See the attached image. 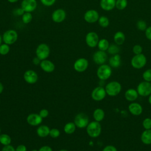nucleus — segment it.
Wrapping results in <instances>:
<instances>
[{"label": "nucleus", "instance_id": "obj_3", "mask_svg": "<svg viewBox=\"0 0 151 151\" xmlns=\"http://www.w3.org/2000/svg\"><path fill=\"white\" fill-rule=\"evenodd\" d=\"M112 74L111 67L106 64L100 65L97 70V76L100 80H106L109 79Z\"/></svg>", "mask_w": 151, "mask_h": 151}, {"label": "nucleus", "instance_id": "obj_53", "mask_svg": "<svg viewBox=\"0 0 151 151\" xmlns=\"http://www.w3.org/2000/svg\"><path fill=\"white\" fill-rule=\"evenodd\" d=\"M59 151H68V150H66V149H61V150H60Z\"/></svg>", "mask_w": 151, "mask_h": 151}, {"label": "nucleus", "instance_id": "obj_52", "mask_svg": "<svg viewBox=\"0 0 151 151\" xmlns=\"http://www.w3.org/2000/svg\"><path fill=\"white\" fill-rule=\"evenodd\" d=\"M2 36L0 35V45L2 44Z\"/></svg>", "mask_w": 151, "mask_h": 151}, {"label": "nucleus", "instance_id": "obj_40", "mask_svg": "<svg viewBox=\"0 0 151 151\" xmlns=\"http://www.w3.org/2000/svg\"><path fill=\"white\" fill-rule=\"evenodd\" d=\"M56 0H40L41 4L45 6H51L54 4Z\"/></svg>", "mask_w": 151, "mask_h": 151}, {"label": "nucleus", "instance_id": "obj_12", "mask_svg": "<svg viewBox=\"0 0 151 151\" xmlns=\"http://www.w3.org/2000/svg\"><path fill=\"white\" fill-rule=\"evenodd\" d=\"M99 17V12L95 9H89L84 14V20L90 24L94 23L98 21Z\"/></svg>", "mask_w": 151, "mask_h": 151}, {"label": "nucleus", "instance_id": "obj_1", "mask_svg": "<svg viewBox=\"0 0 151 151\" xmlns=\"http://www.w3.org/2000/svg\"><path fill=\"white\" fill-rule=\"evenodd\" d=\"M106 94L111 97L116 96L122 91V85L117 81H112L108 83L105 87Z\"/></svg>", "mask_w": 151, "mask_h": 151}, {"label": "nucleus", "instance_id": "obj_16", "mask_svg": "<svg viewBox=\"0 0 151 151\" xmlns=\"http://www.w3.org/2000/svg\"><path fill=\"white\" fill-rule=\"evenodd\" d=\"M38 75L34 70H29L26 71L24 74V79L28 84H34L38 80Z\"/></svg>", "mask_w": 151, "mask_h": 151}, {"label": "nucleus", "instance_id": "obj_29", "mask_svg": "<svg viewBox=\"0 0 151 151\" xmlns=\"http://www.w3.org/2000/svg\"><path fill=\"white\" fill-rule=\"evenodd\" d=\"M107 52L111 55H115L117 54H119L120 52V48L119 45H117L116 44H110L107 50Z\"/></svg>", "mask_w": 151, "mask_h": 151}, {"label": "nucleus", "instance_id": "obj_50", "mask_svg": "<svg viewBox=\"0 0 151 151\" xmlns=\"http://www.w3.org/2000/svg\"><path fill=\"white\" fill-rule=\"evenodd\" d=\"M19 0H7V1H8L10 3H15V2H17Z\"/></svg>", "mask_w": 151, "mask_h": 151}, {"label": "nucleus", "instance_id": "obj_27", "mask_svg": "<svg viewBox=\"0 0 151 151\" xmlns=\"http://www.w3.org/2000/svg\"><path fill=\"white\" fill-rule=\"evenodd\" d=\"M109 45H110V44L109 41L106 38H102L99 40L97 44V47L99 50L107 51Z\"/></svg>", "mask_w": 151, "mask_h": 151}, {"label": "nucleus", "instance_id": "obj_49", "mask_svg": "<svg viewBox=\"0 0 151 151\" xmlns=\"http://www.w3.org/2000/svg\"><path fill=\"white\" fill-rule=\"evenodd\" d=\"M3 90H4V86H3L2 84L0 82V94H1L2 93Z\"/></svg>", "mask_w": 151, "mask_h": 151}, {"label": "nucleus", "instance_id": "obj_35", "mask_svg": "<svg viewBox=\"0 0 151 151\" xmlns=\"http://www.w3.org/2000/svg\"><path fill=\"white\" fill-rule=\"evenodd\" d=\"M136 27L140 31H145L147 27L146 21L142 19H139L136 22Z\"/></svg>", "mask_w": 151, "mask_h": 151}, {"label": "nucleus", "instance_id": "obj_18", "mask_svg": "<svg viewBox=\"0 0 151 151\" xmlns=\"http://www.w3.org/2000/svg\"><path fill=\"white\" fill-rule=\"evenodd\" d=\"M129 112L134 116H139L143 112V107L140 104L137 102H131L128 106Z\"/></svg>", "mask_w": 151, "mask_h": 151}, {"label": "nucleus", "instance_id": "obj_38", "mask_svg": "<svg viewBox=\"0 0 151 151\" xmlns=\"http://www.w3.org/2000/svg\"><path fill=\"white\" fill-rule=\"evenodd\" d=\"M142 51H143V48L139 44H136L132 48V51L134 54V55L142 54Z\"/></svg>", "mask_w": 151, "mask_h": 151}, {"label": "nucleus", "instance_id": "obj_22", "mask_svg": "<svg viewBox=\"0 0 151 151\" xmlns=\"http://www.w3.org/2000/svg\"><path fill=\"white\" fill-rule=\"evenodd\" d=\"M109 65L113 68H119L122 63L121 57L119 54L113 55L109 59Z\"/></svg>", "mask_w": 151, "mask_h": 151}, {"label": "nucleus", "instance_id": "obj_13", "mask_svg": "<svg viewBox=\"0 0 151 151\" xmlns=\"http://www.w3.org/2000/svg\"><path fill=\"white\" fill-rule=\"evenodd\" d=\"M73 66L76 71L81 73L87 69L88 66V61L85 58H80L76 60Z\"/></svg>", "mask_w": 151, "mask_h": 151}, {"label": "nucleus", "instance_id": "obj_17", "mask_svg": "<svg viewBox=\"0 0 151 151\" xmlns=\"http://www.w3.org/2000/svg\"><path fill=\"white\" fill-rule=\"evenodd\" d=\"M27 121L29 125L35 126H38L41 123L42 121V118L40 116L39 114L31 113L27 116Z\"/></svg>", "mask_w": 151, "mask_h": 151}, {"label": "nucleus", "instance_id": "obj_15", "mask_svg": "<svg viewBox=\"0 0 151 151\" xmlns=\"http://www.w3.org/2000/svg\"><path fill=\"white\" fill-rule=\"evenodd\" d=\"M66 18V12L65 11L61 8H58L53 11L51 18L52 20L56 23L62 22L65 20Z\"/></svg>", "mask_w": 151, "mask_h": 151}, {"label": "nucleus", "instance_id": "obj_41", "mask_svg": "<svg viewBox=\"0 0 151 151\" xmlns=\"http://www.w3.org/2000/svg\"><path fill=\"white\" fill-rule=\"evenodd\" d=\"M39 114L40 115V116L43 119V118H45L47 117L48 114H49V111L48 110L45 109H41L40 112H39Z\"/></svg>", "mask_w": 151, "mask_h": 151}, {"label": "nucleus", "instance_id": "obj_45", "mask_svg": "<svg viewBox=\"0 0 151 151\" xmlns=\"http://www.w3.org/2000/svg\"><path fill=\"white\" fill-rule=\"evenodd\" d=\"M24 12L25 11L23 10V9L21 7L17 8L14 11V14H16L17 15H18V16H22L24 14Z\"/></svg>", "mask_w": 151, "mask_h": 151}, {"label": "nucleus", "instance_id": "obj_54", "mask_svg": "<svg viewBox=\"0 0 151 151\" xmlns=\"http://www.w3.org/2000/svg\"><path fill=\"white\" fill-rule=\"evenodd\" d=\"M31 151H38V150H37V149H33V150H32Z\"/></svg>", "mask_w": 151, "mask_h": 151}, {"label": "nucleus", "instance_id": "obj_39", "mask_svg": "<svg viewBox=\"0 0 151 151\" xmlns=\"http://www.w3.org/2000/svg\"><path fill=\"white\" fill-rule=\"evenodd\" d=\"M60 134V132L58 129L56 128H52L50 129V134L49 135L52 137V138H57L58 137Z\"/></svg>", "mask_w": 151, "mask_h": 151}, {"label": "nucleus", "instance_id": "obj_14", "mask_svg": "<svg viewBox=\"0 0 151 151\" xmlns=\"http://www.w3.org/2000/svg\"><path fill=\"white\" fill-rule=\"evenodd\" d=\"M37 6V2L36 0H22L21 7L25 12H32Z\"/></svg>", "mask_w": 151, "mask_h": 151}, {"label": "nucleus", "instance_id": "obj_26", "mask_svg": "<svg viewBox=\"0 0 151 151\" xmlns=\"http://www.w3.org/2000/svg\"><path fill=\"white\" fill-rule=\"evenodd\" d=\"M93 118L95 121L100 122L104 118V116H105L104 111L102 109H100V108L96 109L93 111Z\"/></svg>", "mask_w": 151, "mask_h": 151}, {"label": "nucleus", "instance_id": "obj_36", "mask_svg": "<svg viewBox=\"0 0 151 151\" xmlns=\"http://www.w3.org/2000/svg\"><path fill=\"white\" fill-rule=\"evenodd\" d=\"M142 77L145 81L151 83V68L146 70L143 73Z\"/></svg>", "mask_w": 151, "mask_h": 151}, {"label": "nucleus", "instance_id": "obj_10", "mask_svg": "<svg viewBox=\"0 0 151 151\" xmlns=\"http://www.w3.org/2000/svg\"><path fill=\"white\" fill-rule=\"evenodd\" d=\"M106 94L105 88L102 86H98L93 89L91 92V96L94 101H100L106 97Z\"/></svg>", "mask_w": 151, "mask_h": 151}, {"label": "nucleus", "instance_id": "obj_6", "mask_svg": "<svg viewBox=\"0 0 151 151\" xmlns=\"http://www.w3.org/2000/svg\"><path fill=\"white\" fill-rule=\"evenodd\" d=\"M36 57L41 61L47 59L50 54V48L49 46L45 43L39 44L35 50Z\"/></svg>", "mask_w": 151, "mask_h": 151}, {"label": "nucleus", "instance_id": "obj_25", "mask_svg": "<svg viewBox=\"0 0 151 151\" xmlns=\"http://www.w3.org/2000/svg\"><path fill=\"white\" fill-rule=\"evenodd\" d=\"M50 129L46 125H41L37 129V133L41 137H45L49 135Z\"/></svg>", "mask_w": 151, "mask_h": 151}, {"label": "nucleus", "instance_id": "obj_11", "mask_svg": "<svg viewBox=\"0 0 151 151\" xmlns=\"http://www.w3.org/2000/svg\"><path fill=\"white\" fill-rule=\"evenodd\" d=\"M107 60V54L106 51L98 50L96 51L93 55V61L98 65H102L105 64Z\"/></svg>", "mask_w": 151, "mask_h": 151}, {"label": "nucleus", "instance_id": "obj_47", "mask_svg": "<svg viewBox=\"0 0 151 151\" xmlns=\"http://www.w3.org/2000/svg\"><path fill=\"white\" fill-rule=\"evenodd\" d=\"M38 151H52V149L48 146H44L40 147Z\"/></svg>", "mask_w": 151, "mask_h": 151}, {"label": "nucleus", "instance_id": "obj_32", "mask_svg": "<svg viewBox=\"0 0 151 151\" xmlns=\"http://www.w3.org/2000/svg\"><path fill=\"white\" fill-rule=\"evenodd\" d=\"M127 0H116L115 8L118 10L122 11L127 7Z\"/></svg>", "mask_w": 151, "mask_h": 151}, {"label": "nucleus", "instance_id": "obj_37", "mask_svg": "<svg viewBox=\"0 0 151 151\" xmlns=\"http://www.w3.org/2000/svg\"><path fill=\"white\" fill-rule=\"evenodd\" d=\"M142 126L145 130L151 129V118H145L142 122Z\"/></svg>", "mask_w": 151, "mask_h": 151}, {"label": "nucleus", "instance_id": "obj_19", "mask_svg": "<svg viewBox=\"0 0 151 151\" xmlns=\"http://www.w3.org/2000/svg\"><path fill=\"white\" fill-rule=\"evenodd\" d=\"M40 65L41 69L47 73H51L55 69L54 64L48 60H42L40 64Z\"/></svg>", "mask_w": 151, "mask_h": 151}, {"label": "nucleus", "instance_id": "obj_8", "mask_svg": "<svg viewBox=\"0 0 151 151\" xmlns=\"http://www.w3.org/2000/svg\"><path fill=\"white\" fill-rule=\"evenodd\" d=\"M76 127L82 129L86 127L89 123V119L87 115L83 113L77 114L74 120Z\"/></svg>", "mask_w": 151, "mask_h": 151}, {"label": "nucleus", "instance_id": "obj_46", "mask_svg": "<svg viewBox=\"0 0 151 151\" xmlns=\"http://www.w3.org/2000/svg\"><path fill=\"white\" fill-rule=\"evenodd\" d=\"M15 151H27V147L24 145H19L15 149Z\"/></svg>", "mask_w": 151, "mask_h": 151}, {"label": "nucleus", "instance_id": "obj_31", "mask_svg": "<svg viewBox=\"0 0 151 151\" xmlns=\"http://www.w3.org/2000/svg\"><path fill=\"white\" fill-rule=\"evenodd\" d=\"M99 25L102 28H106L109 25L110 21L109 18L106 16H101L98 19Z\"/></svg>", "mask_w": 151, "mask_h": 151}, {"label": "nucleus", "instance_id": "obj_51", "mask_svg": "<svg viewBox=\"0 0 151 151\" xmlns=\"http://www.w3.org/2000/svg\"><path fill=\"white\" fill-rule=\"evenodd\" d=\"M148 102L150 104H151V94L149 96V97H148Z\"/></svg>", "mask_w": 151, "mask_h": 151}, {"label": "nucleus", "instance_id": "obj_21", "mask_svg": "<svg viewBox=\"0 0 151 151\" xmlns=\"http://www.w3.org/2000/svg\"><path fill=\"white\" fill-rule=\"evenodd\" d=\"M139 94L136 89L129 88L124 93V97L126 100L130 102H133L138 98Z\"/></svg>", "mask_w": 151, "mask_h": 151}, {"label": "nucleus", "instance_id": "obj_9", "mask_svg": "<svg viewBox=\"0 0 151 151\" xmlns=\"http://www.w3.org/2000/svg\"><path fill=\"white\" fill-rule=\"evenodd\" d=\"M99 41L98 34L94 31L88 32L85 37V41L86 44L91 48H94L97 46Z\"/></svg>", "mask_w": 151, "mask_h": 151}, {"label": "nucleus", "instance_id": "obj_44", "mask_svg": "<svg viewBox=\"0 0 151 151\" xmlns=\"http://www.w3.org/2000/svg\"><path fill=\"white\" fill-rule=\"evenodd\" d=\"M1 151H15V149L11 145H6V146H4Z\"/></svg>", "mask_w": 151, "mask_h": 151}, {"label": "nucleus", "instance_id": "obj_48", "mask_svg": "<svg viewBox=\"0 0 151 151\" xmlns=\"http://www.w3.org/2000/svg\"><path fill=\"white\" fill-rule=\"evenodd\" d=\"M41 61L37 57L34 58V59H33V60H32V62H33V63H34L35 65L40 64V63H41Z\"/></svg>", "mask_w": 151, "mask_h": 151}, {"label": "nucleus", "instance_id": "obj_5", "mask_svg": "<svg viewBox=\"0 0 151 151\" xmlns=\"http://www.w3.org/2000/svg\"><path fill=\"white\" fill-rule=\"evenodd\" d=\"M18 35L17 32L14 29H8L5 31L2 36V41L8 45L14 44L18 40Z\"/></svg>", "mask_w": 151, "mask_h": 151}, {"label": "nucleus", "instance_id": "obj_30", "mask_svg": "<svg viewBox=\"0 0 151 151\" xmlns=\"http://www.w3.org/2000/svg\"><path fill=\"white\" fill-rule=\"evenodd\" d=\"M11 140V138L8 134L5 133L0 134V143L2 145L6 146L10 145Z\"/></svg>", "mask_w": 151, "mask_h": 151}, {"label": "nucleus", "instance_id": "obj_7", "mask_svg": "<svg viewBox=\"0 0 151 151\" xmlns=\"http://www.w3.org/2000/svg\"><path fill=\"white\" fill-rule=\"evenodd\" d=\"M136 90L140 96H149L151 94V83L145 80L139 83L137 86Z\"/></svg>", "mask_w": 151, "mask_h": 151}, {"label": "nucleus", "instance_id": "obj_4", "mask_svg": "<svg viewBox=\"0 0 151 151\" xmlns=\"http://www.w3.org/2000/svg\"><path fill=\"white\" fill-rule=\"evenodd\" d=\"M147 63L146 57L143 54L134 55L131 59V65L136 69H141L145 66Z\"/></svg>", "mask_w": 151, "mask_h": 151}, {"label": "nucleus", "instance_id": "obj_42", "mask_svg": "<svg viewBox=\"0 0 151 151\" xmlns=\"http://www.w3.org/2000/svg\"><path fill=\"white\" fill-rule=\"evenodd\" d=\"M145 34L146 38L151 41V26L147 27V28L145 31Z\"/></svg>", "mask_w": 151, "mask_h": 151}, {"label": "nucleus", "instance_id": "obj_43", "mask_svg": "<svg viewBox=\"0 0 151 151\" xmlns=\"http://www.w3.org/2000/svg\"><path fill=\"white\" fill-rule=\"evenodd\" d=\"M102 151H117V149L113 145H107L103 149Z\"/></svg>", "mask_w": 151, "mask_h": 151}, {"label": "nucleus", "instance_id": "obj_55", "mask_svg": "<svg viewBox=\"0 0 151 151\" xmlns=\"http://www.w3.org/2000/svg\"><path fill=\"white\" fill-rule=\"evenodd\" d=\"M0 134H1V129H0Z\"/></svg>", "mask_w": 151, "mask_h": 151}, {"label": "nucleus", "instance_id": "obj_33", "mask_svg": "<svg viewBox=\"0 0 151 151\" xmlns=\"http://www.w3.org/2000/svg\"><path fill=\"white\" fill-rule=\"evenodd\" d=\"M22 17V21L24 24H29L32 19V15L31 14V12H25L24 14L21 16Z\"/></svg>", "mask_w": 151, "mask_h": 151}, {"label": "nucleus", "instance_id": "obj_24", "mask_svg": "<svg viewBox=\"0 0 151 151\" xmlns=\"http://www.w3.org/2000/svg\"><path fill=\"white\" fill-rule=\"evenodd\" d=\"M125 35L122 31H117L113 35V40L118 45H122L125 41Z\"/></svg>", "mask_w": 151, "mask_h": 151}, {"label": "nucleus", "instance_id": "obj_2", "mask_svg": "<svg viewBox=\"0 0 151 151\" xmlns=\"http://www.w3.org/2000/svg\"><path fill=\"white\" fill-rule=\"evenodd\" d=\"M86 132L91 137L96 138L99 136L101 132V126L100 122L95 120L90 122L86 127Z\"/></svg>", "mask_w": 151, "mask_h": 151}, {"label": "nucleus", "instance_id": "obj_34", "mask_svg": "<svg viewBox=\"0 0 151 151\" xmlns=\"http://www.w3.org/2000/svg\"><path fill=\"white\" fill-rule=\"evenodd\" d=\"M10 51V47L9 45L6 44L5 43L1 44L0 45V54L2 55H5Z\"/></svg>", "mask_w": 151, "mask_h": 151}, {"label": "nucleus", "instance_id": "obj_28", "mask_svg": "<svg viewBox=\"0 0 151 151\" xmlns=\"http://www.w3.org/2000/svg\"><path fill=\"white\" fill-rule=\"evenodd\" d=\"M76 126L74 122H68L66 123L64 127V131L66 134H71L76 130Z\"/></svg>", "mask_w": 151, "mask_h": 151}, {"label": "nucleus", "instance_id": "obj_20", "mask_svg": "<svg viewBox=\"0 0 151 151\" xmlns=\"http://www.w3.org/2000/svg\"><path fill=\"white\" fill-rule=\"evenodd\" d=\"M100 5L104 11H110L115 8L116 0H100Z\"/></svg>", "mask_w": 151, "mask_h": 151}, {"label": "nucleus", "instance_id": "obj_23", "mask_svg": "<svg viewBox=\"0 0 151 151\" xmlns=\"http://www.w3.org/2000/svg\"><path fill=\"white\" fill-rule=\"evenodd\" d=\"M140 140L145 145H151V129L145 130L141 134Z\"/></svg>", "mask_w": 151, "mask_h": 151}]
</instances>
